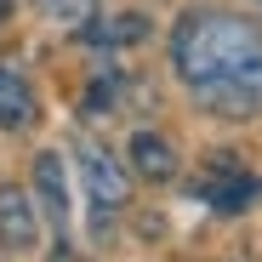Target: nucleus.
I'll return each mask as SVG.
<instances>
[{
    "instance_id": "f257e3e1",
    "label": "nucleus",
    "mask_w": 262,
    "mask_h": 262,
    "mask_svg": "<svg viewBox=\"0 0 262 262\" xmlns=\"http://www.w3.org/2000/svg\"><path fill=\"white\" fill-rule=\"evenodd\" d=\"M251 57H262V29L234 17V12H194L171 34V63H177V74L194 92L234 74V69H245Z\"/></svg>"
},
{
    "instance_id": "f03ea898",
    "label": "nucleus",
    "mask_w": 262,
    "mask_h": 262,
    "mask_svg": "<svg viewBox=\"0 0 262 262\" xmlns=\"http://www.w3.org/2000/svg\"><path fill=\"white\" fill-rule=\"evenodd\" d=\"M80 183H85V200L97 205V216H114L125 200H131V177L120 171V160L108 148H80Z\"/></svg>"
},
{
    "instance_id": "7ed1b4c3",
    "label": "nucleus",
    "mask_w": 262,
    "mask_h": 262,
    "mask_svg": "<svg viewBox=\"0 0 262 262\" xmlns=\"http://www.w3.org/2000/svg\"><path fill=\"white\" fill-rule=\"evenodd\" d=\"M194 97H200L211 114H234V120L256 114V108H262V57H251L245 69H234V74H223V80L200 85Z\"/></svg>"
},
{
    "instance_id": "20e7f679",
    "label": "nucleus",
    "mask_w": 262,
    "mask_h": 262,
    "mask_svg": "<svg viewBox=\"0 0 262 262\" xmlns=\"http://www.w3.org/2000/svg\"><path fill=\"white\" fill-rule=\"evenodd\" d=\"M200 200L211 205V211H245V205H256L262 200V183L251 177V171H239L234 160H216V177H205L200 183Z\"/></svg>"
},
{
    "instance_id": "39448f33",
    "label": "nucleus",
    "mask_w": 262,
    "mask_h": 262,
    "mask_svg": "<svg viewBox=\"0 0 262 262\" xmlns=\"http://www.w3.org/2000/svg\"><path fill=\"white\" fill-rule=\"evenodd\" d=\"M40 223H34V200L23 188H0V245L6 251H34Z\"/></svg>"
},
{
    "instance_id": "423d86ee",
    "label": "nucleus",
    "mask_w": 262,
    "mask_h": 262,
    "mask_svg": "<svg viewBox=\"0 0 262 262\" xmlns=\"http://www.w3.org/2000/svg\"><path fill=\"white\" fill-rule=\"evenodd\" d=\"M34 188H40V200H46V216L57 228H69V165H63V154H40L34 160Z\"/></svg>"
},
{
    "instance_id": "0eeeda50",
    "label": "nucleus",
    "mask_w": 262,
    "mask_h": 262,
    "mask_svg": "<svg viewBox=\"0 0 262 262\" xmlns=\"http://www.w3.org/2000/svg\"><path fill=\"white\" fill-rule=\"evenodd\" d=\"M131 165H137V177H148V183H171L177 177V148H171L160 131H137V137H131Z\"/></svg>"
},
{
    "instance_id": "6e6552de",
    "label": "nucleus",
    "mask_w": 262,
    "mask_h": 262,
    "mask_svg": "<svg viewBox=\"0 0 262 262\" xmlns=\"http://www.w3.org/2000/svg\"><path fill=\"white\" fill-rule=\"evenodd\" d=\"M0 125L6 131H23L34 125V92L17 69H0Z\"/></svg>"
},
{
    "instance_id": "1a4fd4ad",
    "label": "nucleus",
    "mask_w": 262,
    "mask_h": 262,
    "mask_svg": "<svg viewBox=\"0 0 262 262\" xmlns=\"http://www.w3.org/2000/svg\"><path fill=\"white\" fill-rule=\"evenodd\" d=\"M97 40V46H131V40H148V17L143 12H120V17H108V23H97V29H85Z\"/></svg>"
},
{
    "instance_id": "9d476101",
    "label": "nucleus",
    "mask_w": 262,
    "mask_h": 262,
    "mask_svg": "<svg viewBox=\"0 0 262 262\" xmlns=\"http://www.w3.org/2000/svg\"><path fill=\"white\" fill-rule=\"evenodd\" d=\"M40 6H46V17H57L69 29H80L85 17H97V0H40Z\"/></svg>"
},
{
    "instance_id": "9b49d317",
    "label": "nucleus",
    "mask_w": 262,
    "mask_h": 262,
    "mask_svg": "<svg viewBox=\"0 0 262 262\" xmlns=\"http://www.w3.org/2000/svg\"><path fill=\"white\" fill-rule=\"evenodd\" d=\"M6 17H12V0H0V23H6Z\"/></svg>"
}]
</instances>
